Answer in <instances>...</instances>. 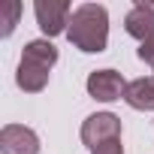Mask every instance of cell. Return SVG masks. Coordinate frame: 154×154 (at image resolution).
Returning <instances> with one entry per match:
<instances>
[{
  "instance_id": "8992f818",
  "label": "cell",
  "mask_w": 154,
  "mask_h": 154,
  "mask_svg": "<svg viewBox=\"0 0 154 154\" xmlns=\"http://www.w3.org/2000/svg\"><path fill=\"white\" fill-rule=\"evenodd\" d=\"M0 154H39V136L24 124H6L0 130Z\"/></svg>"
},
{
  "instance_id": "277c9868",
  "label": "cell",
  "mask_w": 154,
  "mask_h": 154,
  "mask_svg": "<svg viewBox=\"0 0 154 154\" xmlns=\"http://www.w3.org/2000/svg\"><path fill=\"white\" fill-rule=\"evenodd\" d=\"M112 139H121V118L118 115L97 112V115L85 118V124H82V142L91 151L97 145H103V142H112Z\"/></svg>"
},
{
  "instance_id": "9c48e42d",
  "label": "cell",
  "mask_w": 154,
  "mask_h": 154,
  "mask_svg": "<svg viewBox=\"0 0 154 154\" xmlns=\"http://www.w3.org/2000/svg\"><path fill=\"white\" fill-rule=\"evenodd\" d=\"M18 12H21V3H18V0H6V3H3V21H0V24H3V30H0L3 36H9V33L15 30Z\"/></svg>"
},
{
  "instance_id": "7a4b0ae2",
  "label": "cell",
  "mask_w": 154,
  "mask_h": 154,
  "mask_svg": "<svg viewBox=\"0 0 154 154\" xmlns=\"http://www.w3.org/2000/svg\"><path fill=\"white\" fill-rule=\"evenodd\" d=\"M57 63V48L48 39H30L21 51V63L15 72V82L27 94H39L48 85V72Z\"/></svg>"
},
{
  "instance_id": "52a82bcc",
  "label": "cell",
  "mask_w": 154,
  "mask_h": 154,
  "mask_svg": "<svg viewBox=\"0 0 154 154\" xmlns=\"http://www.w3.org/2000/svg\"><path fill=\"white\" fill-rule=\"evenodd\" d=\"M124 30L139 39V42H151L154 39V6L148 3H133V9L124 18Z\"/></svg>"
},
{
  "instance_id": "30bf717a",
  "label": "cell",
  "mask_w": 154,
  "mask_h": 154,
  "mask_svg": "<svg viewBox=\"0 0 154 154\" xmlns=\"http://www.w3.org/2000/svg\"><path fill=\"white\" fill-rule=\"evenodd\" d=\"M91 154H124V145H121V139H112V142H103V145H97Z\"/></svg>"
},
{
  "instance_id": "ba28073f",
  "label": "cell",
  "mask_w": 154,
  "mask_h": 154,
  "mask_svg": "<svg viewBox=\"0 0 154 154\" xmlns=\"http://www.w3.org/2000/svg\"><path fill=\"white\" fill-rule=\"evenodd\" d=\"M124 103L130 109H139V112L154 109V75H151V79H133V82H127Z\"/></svg>"
},
{
  "instance_id": "8fae6325",
  "label": "cell",
  "mask_w": 154,
  "mask_h": 154,
  "mask_svg": "<svg viewBox=\"0 0 154 154\" xmlns=\"http://www.w3.org/2000/svg\"><path fill=\"white\" fill-rule=\"evenodd\" d=\"M136 54H139V60H145V63H151V66H154V39H151V42H142Z\"/></svg>"
},
{
  "instance_id": "6da1fadb",
  "label": "cell",
  "mask_w": 154,
  "mask_h": 154,
  "mask_svg": "<svg viewBox=\"0 0 154 154\" xmlns=\"http://www.w3.org/2000/svg\"><path fill=\"white\" fill-rule=\"evenodd\" d=\"M66 39L88 54H100L106 51L109 42V12L100 3H82L72 9L69 27H66Z\"/></svg>"
},
{
  "instance_id": "5b68a950",
  "label": "cell",
  "mask_w": 154,
  "mask_h": 154,
  "mask_svg": "<svg viewBox=\"0 0 154 154\" xmlns=\"http://www.w3.org/2000/svg\"><path fill=\"white\" fill-rule=\"evenodd\" d=\"M88 94L100 103H112V100H121L124 91H127V82H124V75L115 72V69H94L88 75Z\"/></svg>"
},
{
  "instance_id": "3957f363",
  "label": "cell",
  "mask_w": 154,
  "mask_h": 154,
  "mask_svg": "<svg viewBox=\"0 0 154 154\" xmlns=\"http://www.w3.org/2000/svg\"><path fill=\"white\" fill-rule=\"evenodd\" d=\"M33 12H36V24H39V30L45 36L66 33L69 18H72V6L66 3V0H36Z\"/></svg>"
}]
</instances>
